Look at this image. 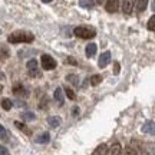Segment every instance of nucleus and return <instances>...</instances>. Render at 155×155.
<instances>
[{
  "instance_id": "nucleus-21",
  "label": "nucleus",
  "mask_w": 155,
  "mask_h": 155,
  "mask_svg": "<svg viewBox=\"0 0 155 155\" xmlns=\"http://www.w3.org/2000/svg\"><path fill=\"white\" fill-rule=\"evenodd\" d=\"M65 94H66V96L71 101H75V99H76V94H75V92H73L71 88H66V89H65Z\"/></svg>"
},
{
  "instance_id": "nucleus-18",
  "label": "nucleus",
  "mask_w": 155,
  "mask_h": 155,
  "mask_svg": "<svg viewBox=\"0 0 155 155\" xmlns=\"http://www.w3.org/2000/svg\"><path fill=\"white\" fill-rule=\"evenodd\" d=\"M89 82H91L92 86H96V85H99V83L102 82V76H101V75H95V76L91 78V81H89Z\"/></svg>"
},
{
  "instance_id": "nucleus-32",
  "label": "nucleus",
  "mask_w": 155,
  "mask_h": 155,
  "mask_svg": "<svg viewBox=\"0 0 155 155\" xmlns=\"http://www.w3.org/2000/svg\"><path fill=\"white\" fill-rule=\"evenodd\" d=\"M42 2H43V3H50L52 0H42Z\"/></svg>"
},
{
  "instance_id": "nucleus-4",
  "label": "nucleus",
  "mask_w": 155,
  "mask_h": 155,
  "mask_svg": "<svg viewBox=\"0 0 155 155\" xmlns=\"http://www.w3.org/2000/svg\"><path fill=\"white\" fill-rule=\"evenodd\" d=\"M28 71L32 78H40V71L38 69V61L36 59H30L28 62Z\"/></svg>"
},
{
  "instance_id": "nucleus-7",
  "label": "nucleus",
  "mask_w": 155,
  "mask_h": 155,
  "mask_svg": "<svg viewBox=\"0 0 155 155\" xmlns=\"http://www.w3.org/2000/svg\"><path fill=\"white\" fill-rule=\"evenodd\" d=\"M111 62V52H104L102 55L99 56V62H98V66L99 68H106Z\"/></svg>"
},
{
  "instance_id": "nucleus-3",
  "label": "nucleus",
  "mask_w": 155,
  "mask_h": 155,
  "mask_svg": "<svg viewBox=\"0 0 155 155\" xmlns=\"http://www.w3.org/2000/svg\"><path fill=\"white\" fill-rule=\"evenodd\" d=\"M42 68L45 71H52L56 68V61L49 55H43L42 56Z\"/></svg>"
},
{
  "instance_id": "nucleus-31",
  "label": "nucleus",
  "mask_w": 155,
  "mask_h": 155,
  "mask_svg": "<svg viewBox=\"0 0 155 155\" xmlns=\"http://www.w3.org/2000/svg\"><path fill=\"white\" fill-rule=\"evenodd\" d=\"M96 2H98V3H101V5H102V3H105L106 0H96Z\"/></svg>"
},
{
  "instance_id": "nucleus-30",
  "label": "nucleus",
  "mask_w": 155,
  "mask_h": 155,
  "mask_svg": "<svg viewBox=\"0 0 155 155\" xmlns=\"http://www.w3.org/2000/svg\"><path fill=\"white\" fill-rule=\"evenodd\" d=\"M72 115L73 116H78V115H79V108H78V106H75V108L72 109Z\"/></svg>"
},
{
  "instance_id": "nucleus-15",
  "label": "nucleus",
  "mask_w": 155,
  "mask_h": 155,
  "mask_svg": "<svg viewBox=\"0 0 155 155\" xmlns=\"http://www.w3.org/2000/svg\"><path fill=\"white\" fill-rule=\"evenodd\" d=\"M13 92H15L16 96H20V98H22V96H28V92L25 91V88H23L22 85H16V86L13 88Z\"/></svg>"
},
{
  "instance_id": "nucleus-6",
  "label": "nucleus",
  "mask_w": 155,
  "mask_h": 155,
  "mask_svg": "<svg viewBox=\"0 0 155 155\" xmlns=\"http://www.w3.org/2000/svg\"><path fill=\"white\" fill-rule=\"evenodd\" d=\"M121 144L119 142H114V144H111L108 148H106L105 151V154L106 155H121Z\"/></svg>"
},
{
  "instance_id": "nucleus-13",
  "label": "nucleus",
  "mask_w": 155,
  "mask_h": 155,
  "mask_svg": "<svg viewBox=\"0 0 155 155\" xmlns=\"http://www.w3.org/2000/svg\"><path fill=\"white\" fill-rule=\"evenodd\" d=\"M148 2L150 0H137L135 3V7H137V12H144L147 7H148Z\"/></svg>"
},
{
  "instance_id": "nucleus-28",
  "label": "nucleus",
  "mask_w": 155,
  "mask_h": 155,
  "mask_svg": "<svg viewBox=\"0 0 155 155\" xmlns=\"http://www.w3.org/2000/svg\"><path fill=\"white\" fill-rule=\"evenodd\" d=\"M0 155H10L9 154V151H7V148L3 147V145H0Z\"/></svg>"
},
{
  "instance_id": "nucleus-10",
  "label": "nucleus",
  "mask_w": 155,
  "mask_h": 155,
  "mask_svg": "<svg viewBox=\"0 0 155 155\" xmlns=\"http://www.w3.org/2000/svg\"><path fill=\"white\" fill-rule=\"evenodd\" d=\"M53 96H55V101L58 102V105L62 106L63 104H65V98H63V92H62V88H56L55 89V94H53Z\"/></svg>"
},
{
  "instance_id": "nucleus-26",
  "label": "nucleus",
  "mask_w": 155,
  "mask_h": 155,
  "mask_svg": "<svg viewBox=\"0 0 155 155\" xmlns=\"http://www.w3.org/2000/svg\"><path fill=\"white\" fill-rule=\"evenodd\" d=\"M15 124H16V127L19 128V129H23V131H26V132L29 134V129L26 128V125H25V124H20V122H15Z\"/></svg>"
},
{
  "instance_id": "nucleus-23",
  "label": "nucleus",
  "mask_w": 155,
  "mask_h": 155,
  "mask_svg": "<svg viewBox=\"0 0 155 155\" xmlns=\"http://www.w3.org/2000/svg\"><path fill=\"white\" fill-rule=\"evenodd\" d=\"M22 118L26 119V121H32V119H35V115H33V112H23Z\"/></svg>"
},
{
  "instance_id": "nucleus-33",
  "label": "nucleus",
  "mask_w": 155,
  "mask_h": 155,
  "mask_svg": "<svg viewBox=\"0 0 155 155\" xmlns=\"http://www.w3.org/2000/svg\"><path fill=\"white\" fill-rule=\"evenodd\" d=\"M2 91H3V86H2V85H0V92H2Z\"/></svg>"
},
{
  "instance_id": "nucleus-16",
  "label": "nucleus",
  "mask_w": 155,
  "mask_h": 155,
  "mask_svg": "<svg viewBox=\"0 0 155 155\" xmlns=\"http://www.w3.org/2000/svg\"><path fill=\"white\" fill-rule=\"evenodd\" d=\"M94 5H95L94 0H79V6L85 7V9H92Z\"/></svg>"
},
{
  "instance_id": "nucleus-24",
  "label": "nucleus",
  "mask_w": 155,
  "mask_h": 155,
  "mask_svg": "<svg viewBox=\"0 0 155 155\" xmlns=\"http://www.w3.org/2000/svg\"><path fill=\"white\" fill-rule=\"evenodd\" d=\"M7 138H9V137H7V131L5 129V127L0 125V139H2V141H6Z\"/></svg>"
},
{
  "instance_id": "nucleus-2",
  "label": "nucleus",
  "mask_w": 155,
  "mask_h": 155,
  "mask_svg": "<svg viewBox=\"0 0 155 155\" xmlns=\"http://www.w3.org/2000/svg\"><path fill=\"white\" fill-rule=\"evenodd\" d=\"M73 35L76 38H81V39H92L95 38V29L92 28H86V26H78V28L73 29Z\"/></svg>"
},
{
  "instance_id": "nucleus-9",
  "label": "nucleus",
  "mask_w": 155,
  "mask_h": 155,
  "mask_svg": "<svg viewBox=\"0 0 155 155\" xmlns=\"http://www.w3.org/2000/svg\"><path fill=\"white\" fill-rule=\"evenodd\" d=\"M142 132H144V134H150V135H154V134H155V124H154V121L145 122L144 127H142Z\"/></svg>"
},
{
  "instance_id": "nucleus-22",
  "label": "nucleus",
  "mask_w": 155,
  "mask_h": 155,
  "mask_svg": "<svg viewBox=\"0 0 155 155\" xmlns=\"http://www.w3.org/2000/svg\"><path fill=\"white\" fill-rule=\"evenodd\" d=\"M148 30H151V32L155 30V16H151L148 20Z\"/></svg>"
},
{
  "instance_id": "nucleus-14",
  "label": "nucleus",
  "mask_w": 155,
  "mask_h": 155,
  "mask_svg": "<svg viewBox=\"0 0 155 155\" xmlns=\"http://www.w3.org/2000/svg\"><path fill=\"white\" fill-rule=\"evenodd\" d=\"M85 53H86V56H88V58L95 56V53H96V45H95V43H89L88 46H86V49H85Z\"/></svg>"
},
{
  "instance_id": "nucleus-19",
  "label": "nucleus",
  "mask_w": 155,
  "mask_h": 155,
  "mask_svg": "<svg viewBox=\"0 0 155 155\" xmlns=\"http://www.w3.org/2000/svg\"><path fill=\"white\" fill-rule=\"evenodd\" d=\"M12 106H13V104H12L10 99H3V101H2V108H3V109H6V111H10Z\"/></svg>"
},
{
  "instance_id": "nucleus-34",
  "label": "nucleus",
  "mask_w": 155,
  "mask_h": 155,
  "mask_svg": "<svg viewBox=\"0 0 155 155\" xmlns=\"http://www.w3.org/2000/svg\"><path fill=\"white\" fill-rule=\"evenodd\" d=\"M0 33H2V30H0Z\"/></svg>"
},
{
  "instance_id": "nucleus-11",
  "label": "nucleus",
  "mask_w": 155,
  "mask_h": 155,
  "mask_svg": "<svg viewBox=\"0 0 155 155\" xmlns=\"http://www.w3.org/2000/svg\"><path fill=\"white\" fill-rule=\"evenodd\" d=\"M48 124H49V125H50L52 128L61 127L62 118H61V116H49V118H48Z\"/></svg>"
},
{
  "instance_id": "nucleus-17",
  "label": "nucleus",
  "mask_w": 155,
  "mask_h": 155,
  "mask_svg": "<svg viewBox=\"0 0 155 155\" xmlns=\"http://www.w3.org/2000/svg\"><path fill=\"white\" fill-rule=\"evenodd\" d=\"M105 151H106V145L102 144V145H98L96 150L92 152V155H105Z\"/></svg>"
},
{
  "instance_id": "nucleus-27",
  "label": "nucleus",
  "mask_w": 155,
  "mask_h": 155,
  "mask_svg": "<svg viewBox=\"0 0 155 155\" xmlns=\"http://www.w3.org/2000/svg\"><path fill=\"white\" fill-rule=\"evenodd\" d=\"M119 71H121L119 63H118V62H114V73H115V75H118V73H119Z\"/></svg>"
},
{
  "instance_id": "nucleus-1",
  "label": "nucleus",
  "mask_w": 155,
  "mask_h": 155,
  "mask_svg": "<svg viewBox=\"0 0 155 155\" xmlns=\"http://www.w3.org/2000/svg\"><path fill=\"white\" fill-rule=\"evenodd\" d=\"M33 39L35 36L32 33L25 32V30H17L9 36V42L10 43H30V42H33Z\"/></svg>"
},
{
  "instance_id": "nucleus-25",
  "label": "nucleus",
  "mask_w": 155,
  "mask_h": 155,
  "mask_svg": "<svg viewBox=\"0 0 155 155\" xmlns=\"http://www.w3.org/2000/svg\"><path fill=\"white\" fill-rule=\"evenodd\" d=\"M66 81H69V82L75 83V85H78V83H79V81H78L76 75H68V76H66Z\"/></svg>"
},
{
  "instance_id": "nucleus-5",
  "label": "nucleus",
  "mask_w": 155,
  "mask_h": 155,
  "mask_svg": "<svg viewBox=\"0 0 155 155\" xmlns=\"http://www.w3.org/2000/svg\"><path fill=\"white\" fill-rule=\"evenodd\" d=\"M135 2L137 0H124L122 2V12H124V15H131L134 10V7H135Z\"/></svg>"
},
{
  "instance_id": "nucleus-8",
  "label": "nucleus",
  "mask_w": 155,
  "mask_h": 155,
  "mask_svg": "<svg viewBox=\"0 0 155 155\" xmlns=\"http://www.w3.org/2000/svg\"><path fill=\"white\" fill-rule=\"evenodd\" d=\"M119 3H121V0H106V3H105L106 12L115 13L118 10V7H119Z\"/></svg>"
},
{
  "instance_id": "nucleus-20",
  "label": "nucleus",
  "mask_w": 155,
  "mask_h": 155,
  "mask_svg": "<svg viewBox=\"0 0 155 155\" xmlns=\"http://www.w3.org/2000/svg\"><path fill=\"white\" fill-rule=\"evenodd\" d=\"M124 155H138V151L135 150L134 147H127L124 151Z\"/></svg>"
},
{
  "instance_id": "nucleus-29",
  "label": "nucleus",
  "mask_w": 155,
  "mask_h": 155,
  "mask_svg": "<svg viewBox=\"0 0 155 155\" xmlns=\"http://www.w3.org/2000/svg\"><path fill=\"white\" fill-rule=\"evenodd\" d=\"M65 63H66V65H68V63H69V65H73V66H75V65H78V63H76V61H75L73 58H68L66 61H65Z\"/></svg>"
},
{
  "instance_id": "nucleus-12",
  "label": "nucleus",
  "mask_w": 155,
  "mask_h": 155,
  "mask_svg": "<svg viewBox=\"0 0 155 155\" xmlns=\"http://www.w3.org/2000/svg\"><path fill=\"white\" fill-rule=\"evenodd\" d=\"M38 144H48L50 141V135L49 132H43V134H40L39 137H36V139H35Z\"/></svg>"
}]
</instances>
